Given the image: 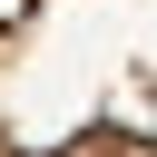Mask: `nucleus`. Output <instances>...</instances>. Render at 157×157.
Returning <instances> with one entry per match:
<instances>
[{"label": "nucleus", "mask_w": 157, "mask_h": 157, "mask_svg": "<svg viewBox=\"0 0 157 157\" xmlns=\"http://www.w3.org/2000/svg\"><path fill=\"white\" fill-rule=\"evenodd\" d=\"M0 157H157V0H0Z\"/></svg>", "instance_id": "f257e3e1"}]
</instances>
